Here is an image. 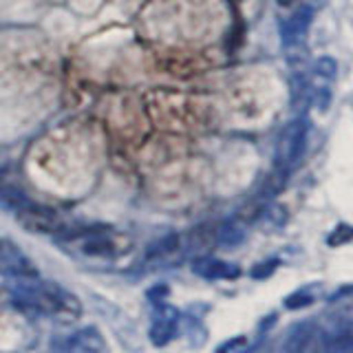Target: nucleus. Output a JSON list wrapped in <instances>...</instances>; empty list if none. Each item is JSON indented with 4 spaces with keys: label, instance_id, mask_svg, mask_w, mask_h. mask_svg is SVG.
<instances>
[{
    "label": "nucleus",
    "instance_id": "412c9836",
    "mask_svg": "<svg viewBox=\"0 0 353 353\" xmlns=\"http://www.w3.org/2000/svg\"><path fill=\"white\" fill-rule=\"evenodd\" d=\"M165 296H168V287H157V290H148V298H150V303H161L165 301Z\"/></svg>",
    "mask_w": 353,
    "mask_h": 353
},
{
    "label": "nucleus",
    "instance_id": "f03ea898",
    "mask_svg": "<svg viewBox=\"0 0 353 353\" xmlns=\"http://www.w3.org/2000/svg\"><path fill=\"white\" fill-rule=\"evenodd\" d=\"M55 239L60 243H73L84 256L104 259V261H117L121 256H126V254L132 250L130 236L121 234V232H115V230L102 228V225L80 228V230L64 228Z\"/></svg>",
    "mask_w": 353,
    "mask_h": 353
},
{
    "label": "nucleus",
    "instance_id": "1a4fd4ad",
    "mask_svg": "<svg viewBox=\"0 0 353 353\" xmlns=\"http://www.w3.org/2000/svg\"><path fill=\"white\" fill-rule=\"evenodd\" d=\"M194 276L203 281H236L241 279V268L236 263H230L214 256H196L190 265Z\"/></svg>",
    "mask_w": 353,
    "mask_h": 353
},
{
    "label": "nucleus",
    "instance_id": "f3484780",
    "mask_svg": "<svg viewBox=\"0 0 353 353\" xmlns=\"http://www.w3.org/2000/svg\"><path fill=\"white\" fill-rule=\"evenodd\" d=\"M327 245L329 248H342V245H347V243L353 241V225L349 223H338L334 230L327 234Z\"/></svg>",
    "mask_w": 353,
    "mask_h": 353
},
{
    "label": "nucleus",
    "instance_id": "2eb2a0df",
    "mask_svg": "<svg viewBox=\"0 0 353 353\" xmlns=\"http://www.w3.org/2000/svg\"><path fill=\"white\" fill-rule=\"evenodd\" d=\"M316 303V294L309 290V287H303V290H296L290 296H285L283 307L290 309V312H298V309H307Z\"/></svg>",
    "mask_w": 353,
    "mask_h": 353
},
{
    "label": "nucleus",
    "instance_id": "39448f33",
    "mask_svg": "<svg viewBox=\"0 0 353 353\" xmlns=\"http://www.w3.org/2000/svg\"><path fill=\"white\" fill-rule=\"evenodd\" d=\"M179 309L168 305V303H157L154 305V316L148 329V340L154 347H165L176 338V331H179Z\"/></svg>",
    "mask_w": 353,
    "mask_h": 353
},
{
    "label": "nucleus",
    "instance_id": "aec40b11",
    "mask_svg": "<svg viewBox=\"0 0 353 353\" xmlns=\"http://www.w3.org/2000/svg\"><path fill=\"white\" fill-rule=\"evenodd\" d=\"M351 296H353V283H349V285H340L336 292H331V294H329L327 301H329V303H338V301H342V298H351Z\"/></svg>",
    "mask_w": 353,
    "mask_h": 353
},
{
    "label": "nucleus",
    "instance_id": "6ab92c4d",
    "mask_svg": "<svg viewBox=\"0 0 353 353\" xmlns=\"http://www.w3.org/2000/svg\"><path fill=\"white\" fill-rule=\"evenodd\" d=\"M245 347H248V338L245 336H234V338H230L225 342H221V345L216 347V351L219 353H232V351H241Z\"/></svg>",
    "mask_w": 353,
    "mask_h": 353
},
{
    "label": "nucleus",
    "instance_id": "4468645a",
    "mask_svg": "<svg viewBox=\"0 0 353 353\" xmlns=\"http://www.w3.org/2000/svg\"><path fill=\"white\" fill-rule=\"evenodd\" d=\"M31 199L20 190L16 185H9V183H0V205L9 212H18L20 208H25Z\"/></svg>",
    "mask_w": 353,
    "mask_h": 353
},
{
    "label": "nucleus",
    "instance_id": "20e7f679",
    "mask_svg": "<svg viewBox=\"0 0 353 353\" xmlns=\"http://www.w3.org/2000/svg\"><path fill=\"white\" fill-rule=\"evenodd\" d=\"M18 223L29 230V232H36V234H53L58 236L60 232L66 228L64 221L53 212L51 208H44L36 201H29L25 208H20L18 212H14Z\"/></svg>",
    "mask_w": 353,
    "mask_h": 353
},
{
    "label": "nucleus",
    "instance_id": "dca6fc26",
    "mask_svg": "<svg viewBox=\"0 0 353 353\" xmlns=\"http://www.w3.org/2000/svg\"><path fill=\"white\" fill-rule=\"evenodd\" d=\"M314 73L316 77L325 82H334L336 75H338V62L336 58H331V55H320V58L314 62Z\"/></svg>",
    "mask_w": 353,
    "mask_h": 353
},
{
    "label": "nucleus",
    "instance_id": "f257e3e1",
    "mask_svg": "<svg viewBox=\"0 0 353 353\" xmlns=\"http://www.w3.org/2000/svg\"><path fill=\"white\" fill-rule=\"evenodd\" d=\"M16 301L29 314L47 316L58 323H75L82 316V303L73 292L53 281L25 279L20 287H16Z\"/></svg>",
    "mask_w": 353,
    "mask_h": 353
},
{
    "label": "nucleus",
    "instance_id": "a211bd4d",
    "mask_svg": "<svg viewBox=\"0 0 353 353\" xmlns=\"http://www.w3.org/2000/svg\"><path fill=\"white\" fill-rule=\"evenodd\" d=\"M279 268H281L279 259H268V261H261V263L254 265V268L250 270V276H252L254 281H268Z\"/></svg>",
    "mask_w": 353,
    "mask_h": 353
},
{
    "label": "nucleus",
    "instance_id": "ddd939ff",
    "mask_svg": "<svg viewBox=\"0 0 353 353\" xmlns=\"http://www.w3.org/2000/svg\"><path fill=\"white\" fill-rule=\"evenodd\" d=\"M248 236V232L245 228H243L236 219H228L223 221V223H219L216 230H214V241H216V245L221 248H239L243 241H245Z\"/></svg>",
    "mask_w": 353,
    "mask_h": 353
},
{
    "label": "nucleus",
    "instance_id": "4be33fe9",
    "mask_svg": "<svg viewBox=\"0 0 353 353\" xmlns=\"http://www.w3.org/2000/svg\"><path fill=\"white\" fill-rule=\"evenodd\" d=\"M274 323H276V314H270V316H268V320H263V323L259 325V329H261V331H263V329L268 331Z\"/></svg>",
    "mask_w": 353,
    "mask_h": 353
},
{
    "label": "nucleus",
    "instance_id": "6e6552de",
    "mask_svg": "<svg viewBox=\"0 0 353 353\" xmlns=\"http://www.w3.org/2000/svg\"><path fill=\"white\" fill-rule=\"evenodd\" d=\"M314 22V9L309 5H301L292 16H287L279 22V33L283 47H292V44H301L307 38V31Z\"/></svg>",
    "mask_w": 353,
    "mask_h": 353
},
{
    "label": "nucleus",
    "instance_id": "5701e85b",
    "mask_svg": "<svg viewBox=\"0 0 353 353\" xmlns=\"http://www.w3.org/2000/svg\"><path fill=\"white\" fill-rule=\"evenodd\" d=\"M276 3H279V7H292L296 0H276Z\"/></svg>",
    "mask_w": 353,
    "mask_h": 353
},
{
    "label": "nucleus",
    "instance_id": "7ed1b4c3",
    "mask_svg": "<svg viewBox=\"0 0 353 353\" xmlns=\"http://www.w3.org/2000/svg\"><path fill=\"white\" fill-rule=\"evenodd\" d=\"M309 130H312V124L305 115L287 121L276 139V168L290 172L303 161L309 146Z\"/></svg>",
    "mask_w": 353,
    "mask_h": 353
},
{
    "label": "nucleus",
    "instance_id": "9d476101",
    "mask_svg": "<svg viewBox=\"0 0 353 353\" xmlns=\"http://www.w3.org/2000/svg\"><path fill=\"white\" fill-rule=\"evenodd\" d=\"M320 336L327 351H353V327L345 320H334L320 331Z\"/></svg>",
    "mask_w": 353,
    "mask_h": 353
},
{
    "label": "nucleus",
    "instance_id": "f8f14e48",
    "mask_svg": "<svg viewBox=\"0 0 353 353\" xmlns=\"http://www.w3.org/2000/svg\"><path fill=\"white\" fill-rule=\"evenodd\" d=\"M181 250V236L170 232V234L161 236L159 241L150 243V248L146 252V263H163L170 261L176 252Z\"/></svg>",
    "mask_w": 353,
    "mask_h": 353
},
{
    "label": "nucleus",
    "instance_id": "9b49d317",
    "mask_svg": "<svg viewBox=\"0 0 353 353\" xmlns=\"http://www.w3.org/2000/svg\"><path fill=\"white\" fill-rule=\"evenodd\" d=\"M318 334V327L312 323V320H303V323H296L290 331H287V338L283 342V349L285 351H305L312 345V340Z\"/></svg>",
    "mask_w": 353,
    "mask_h": 353
},
{
    "label": "nucleus",
    "instance_id": "0eeeda50",
    "mask_svg": "<svg viewBox=\"0 0 353 353\" xmlns=\"http://www.w3.org/2000/svg\"><path fill=\"white\" fill-rule=\"evenodd\" d=\"M53 349L58 351H73V353H99L108 351L106 342L99 334L97 327H84L80 331H73L69 336H62L60 340H53Z\"/></svg>",
    "mask_w": 353,
    "mask_h": 353
},
{
    "label": "nucleus",
    "instance_id": "423d86ee",
    "mask_svg": "<svg viewBox=\"0 0 353 353\" xmlns=\"http://www.w3.org/2000/svg\"><path fill=\"white\" fill-rule=\"evenodd\" d=\"M0 272L14 279H38V268L25 252L18 248V243L0 236Z\"/></svg>",
    "mask_w": 353,
    "mask_h": 353
}]
</instances>
